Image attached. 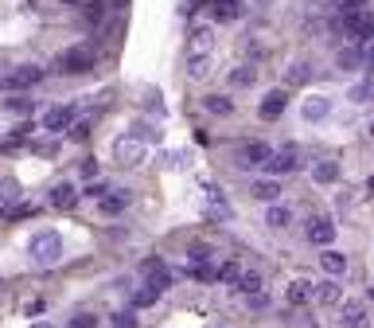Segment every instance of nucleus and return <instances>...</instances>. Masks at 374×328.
<instances>
[{
  "label": "nucleus",
  "mask_w": 374,
  "mask_h": 328,
  "mask_svg": "<svg viewBox=\"0 0 374 328\" xmlns=\"http://www.w3.org/2000/svg\"><path fill=\"white\" fill-rule=\"evenodd\" d=\"M28 254L31 262H40V266H55L63 258V235L59 231H35L28 242Z\"/></svg>",
  "instance_id": "nucleus-1"
},
{
  "label": "nucleus",
  "mask_w": 374,
  "mask_h": 328,
  "mask_svg": "<svg viewBox=\"0 0 374 328\" xmlns=\"http://www.w3.org/2000/svg\"><path fill=\"white\" fill-rule=\"evenodd\" d=\"M94 63H98V51L90 47V43H74V47H67L59 59H55V67H59L63 75H90Z\"/></svg>",
  "instance_id": "nucleus-2"
},
{
  "label": "nucleus",
  "mask_w": 374,
  "mask_h": 328,
  "mask_svg": "<svg viewBox=\"0 0 374 328\" xmlns=\"http://www.w3.org/2000/svg\"><path fill=\"white\" fill-rule=\"evenodd\" d=\"M43 82V67L40 63H20V67L0 79V90H31Z\"/></svg>",
  "instance_id": "nucleus-3"
},
{
  "label": "nucleus",
  "mask_w": 374,
  "mask_h": 328,
  "mask_svg": "<svg viewBox=\"0 0 374 328\" xmlns=\"http://www.w3.org/2000/svg\"><path fill=\"white\" fill-rule=\"evenodd\" d=\"M269 157H273V145H269V141H246L242 149H234L238 169H261Z\"/></svg>",
  "instance_id": "nucleus-4"
},
{
  "label": "nucleus",
  "mask_w": 374,
  "mask_h": 328,
  "mask_svg": "<svg viewBox=\"0 0 374 328\" xmlns=\"http://www.w3.org/2000/svg\"><path fill=\"white\" fill-rule=\"evenodd\" d=\"M335 235H339V231H335V223L327 215H308L304 219V239L312 242V247H332Z\"/></svg>",
  "instance_id": "nucleus-5"
},
{
  "label": "nucleus",
  "mask_w": 374,
  "mask_h": 328,
  "mask_svg": "<svg viewBox=\"0 0 374 328\" xmlns=\"http://www.w3.org/2000/svg\"><path fill=\"white\" fill-rule=\"evenodd\" d=\"M113 157H117V164H125V169H140L145 164V141L140 137H117V145H113Z\"/></svg>",
  "instance_id": "nucleus-6"
},
{
  "label": "nucleus",
  "mask_w": 374,
  "mask_h": 328,
  "mask_svg": "<svg viewBox=\"0 0 374 328\" xmlns=\"http://www.w3.org/2000/svg\"><path fill=\"white\" fill-rule=\"evenodd\" d=\"M335 70H343V75L366 70V43H343L335 51Z\"/></svg>",
  "instance_id": "nucleus-7"
},
{
  "label": "nucleus",
  "mask_w": 374,
  "mask_h": 328,
  "mask_svg": "<svg viewBox=\"0 0 374 328\" xmlns=\"http://www.w3.org/2000/svg\"><path fill=\"white\" fill-rule=\"evenodd\" d=\"M261 169L269 172V176H288V172H296L300 169V149L296 145H285L281 153H273V157L261 164Z\"/></svg>",
  "instance_id": "nucleus-8"
},
{
  "label": "nucleus",
  "mask_w": 374,
  "mask_h": 328,
  "mask_svg": "<svg viewBox=\"0 0 374 328\" xmlns=\"http://www.w3.org/2000/svg\"><path fill=\"white\" fill-rule=\"evenodd\" d=\"M74 114H79V106H51L47 114H43V130L47 133H63L74 125Z\"/></svg>",
  "instance_id": "nucleus-9"
},
{
  "label": "nucleus",
  "mask_w": 374,
  "mask_h": 328,
  "mask_svg": "<svg viewBox=\"0 0 374 328\" xmlns=\"http://www.w3.org/2000/svg\"><path fill=\"white\" fill-rule=\"evenodd\" d=\"M246 16V4L242 0H211V20L215 24H234Z\"/></svg>",
  "instance_id": "nucleus-10"
},
{
  "label": "nucleus",
  "mask_w": 374,
  "mask_h": 328,
  "mask_svg": "<svg viewBox=\"0 0 374 328\" xmlns=\"http://www.w3.org/2000/svg\"><path fill=\"white\" fill-rule=\"evenodd\" d=\"M140 278L152 281V286H160V289H168L172 281H176V274H172L160 258H145V262H140Z\"/></svg>",
  "instance_id": "nucleus-11"
},
{
  "label": "nucleus",
  "mask_w": 374,
  "mask_h": 328,
  "mask_svg": "<svg viewBox=\"0 0 374 328\" xmlns=\"http://www.w3.org/2000/svg\"><path fill=\"white\" fill-rule=\"evenodd\" d=\"M285 106H288L285 90H269L266 98H261V106H257V118H261V121H277L281 114H285Z\"/></svg>",
  "instance_id": "nucleus-12"
},
{
  "label": "nucleus",
  "mask_w": 374,
  "mask_h": 328,
  "mask_svg": "<svg viewBox=\"0 0 374 328\" xmlns=\"http://www.w3.org/2000/svg\"><path fill=\"white\" fill-rule=\"evenodd\" d=\"M191 278L199 281H215V266H211V247H191Z\"/></svg>",
  "instance_id": "nucleus-13"
},
{
  "label": "nucleus",
  "mask_w": 374,
  "mask_h": 328,
  "mask_svg": "<svg viewBox=\"0 0 374 328\" xmlns=\"http://www.w3.org/2000/svg\"><path fill=\"white\" fill-rule=\"evenodd\" d=\"M300 118L312 121V125H320V121L332 118V98H324V94H312V98L300 106Z\"/></svg>",
  "instance_id": "nucleus-14"
},
{
  "label": "nucleus",
  "mask_w": 374,
  "mask_h": 328,
  "mask_svg": "<svg viewBox=\"0 0 374 328\" xmlns=\"http://www.w3.org/2000/svg\"><path fill=\"white\" fill-rule=\"evenodd\" d=\"M0 109H4V114H16V118H28L31 109H35V102H31L24 90H4V98H0Z\"/></svg>",
  "instance_id": "nucleus-15"
},
{
  "label": "nucleus",
  "mask_w": 374,
  "mask_h": 328,
  "mask_svg": "<svg viewBox=\"0 0 374 328\" xmlns=\"http://www.w3.org/2000/svg\"><path fill=\"white\" fill-rule=\"evenodd\" d=\"M312 180L320 184V188L335 184V180H339V160H335V157H320V160L312 164Z\"/></svg>",
  "instance_id": "nucleus-16"
},
{
  "label": "nucleus",
  "mask_w": 374,
  "mask_h": 328,
  "mask_svg": "<svg viewBox=\"0 0 374 328\" xmlns=\"http://www.w3.org/2000/svg\"><path fill=\"white\" fill-rule=\"evenodd\" d=\"M160 293H164L160 286H152V281H140V286H133V297H129V305H133V309H152L160 301Z\"/></svg>",
  "instance_id": "nucleus-17"
},
{
  "label": "nucleus",
  "mask_w": 374,
  "mask_h": 328,
  "mask_svg": "<svg viewBox=\"0 0 374 328\" xmlns=\"http://www.w3.org/2000/svg\"><path fill=\"white\" fill-rule=\"evenodd\" d=\"M227 82H230L234 90H250V86H257V67H254V63H238V67H230Z\"/></svg>",
  "instance_id": "nucleus-18"
},
{
  "label": "nucleus",
  "mask_w": 374,
  "mask_h": 328,
  "mask_svg": "<svg viewBox=\"0 0 374 328\" xmlns=\"http://www.w3.org/2000/svg\"><path fill=\"white\" fill-rule=\"evenodd\" d=\"M129 199H133L129 192H106V196L98 199V211H101L106 219H113V215H121V211L129 208Z\"/></svg>",
  "instance_id": "nucleus-19"
},
{
  "label": "nucleus",
  "mask_w": 374,
  "mask_h": 328,
  "mask_svg": "<svg viewBox=\"0 0 374 328\" xmlns=\"http://www.w3.org/2000/svg\"><path fill=\"white\" fill-rule=\"evenodd\" d=\"M312 297L327 309V305H339V301H343V289H339L335 278H327V281H320V286H312Z\"/></svg>",
  "instance_id": "nucleus-20"
},
{
  "label": "nucleus",
  "mask_w": 374,
  "mask_h": 328,
  "mask_svg": "<svg viewBox=\"0 0 374 328\" xmlns=\"http://www.w3.org/2000/svg\"><path fill=\"white\" fill-rule=\"evenodd\" d=\"M320 270H324V274H332V278H343V274H347V254L324 247V254H320Z\"/></svg>",
  "instance_id": "nucleus-21"
},
{
  "label": "nucleus",
  "mask_w": 374,
  "mask_h": 328,
  "mask_svg": "<svg viewBox=\"0 0 374 328\" xmlns=\"http://www.w3.org/2000/svg\"><path fill=\"white\" fill-rule=\"evenodd\" d=\"M211 70H215V63H211V51H207V55H203V51H195V55L187 59V79L203 82V79H211Z\"/></svg>",
  "instance_id": "nucleus-22"
},
{
  "label": "nucleus",
  "mask_w": 374,
  "mask_h": 328,
  "mask_svg": "<svg viewBox=\"0 0 374 328\" xmlns=\"http://www.w3.org/2000/svg\"><path fill=\"white\" fill-rule=\"evenodd\" d=\"M203 109L215 114V118H230L234 114V98L230 94H203Z\"/></svg>",
  "instance_id": "nucleus-23"
},
{
  "label": "nucleus",
  "mask_w": 374,
  "mask_h": 328,
  "mask_svg": "<svg viewBox=\"0 0 374 328\" xmlns=\"http://www.w3.org/2000/svg\"><path fill=\"white\" fill-rule=\"evenodd\" d=\"M47 199H51V208H74V199H79V188L74 184H55V188L47 192Z\"/></svg>",
  "instance_id": "nucleus-24"
},
{
  "label": "nucleus",
  "mask_w": 374,
  "mask_h": 328,
  "mask_svg": "<svg viewBox=\"0 0 374 328\" xmlns=\"http://www.w3.org/2000/svg\"><path fill=\"white\" fill-rule=\"evenodd\" d=\"M339 328H371V320H366V309L359 305V301H347V305H343V320H339Z\"/></svg>",
  "instance_id": "nucleus-25"
},
{
  "label": "nucleus",
  "mask_w": 374,
  "mask_h": 328,
  "mask_svg": "<svg viewBox=\"0 0 374 328\" xmlns=\"http://www.w3.org/2000/svg\"><path fill=\"white\" fill-rule=\"evenodd\" d=\"M347 102H351V106H371V102H374V79L355 82V86L347 90Z\"/></svg>",
  "instance_id": "nucleus-26"
},
{
  "label": "nucleus",
  "mask_w": 374,
  "mask_h": 328,
  "mask_svg": "<svg viewBox=\"0 0 374 328\" xmlns=\"http://www.w3.org/2000/svg\"><path fill=\"white\" fill-rule=\"evenodd\" d=\"M250 196L261 199V203H273V199H281V184H277V180H254Z\"/></svg>",
  "instance_id": "nucleus-27"
},
{
  "label": "nucleus",
  "mask_w": 374,
  "mask_h": 328,
  "mask_svg": "<svg viewBox=\"0 0 374 328\" xmlns=\"http://www.w3.org/2000/svg\"><path fill=\"white\" fill-rule=\"evenodd\" d=\"M285 297H288V305H304V301L312 297V281H308V278H293Z\"/></svg>",
  "instance_id": "nucleus-28"
},
{
  "label": "nucleus",
  "mask_w": 374,
  "mask_h": 328,
  "mask_svg": "<svg viewBox=\"0 0 374 328\" xmlns=\"http://www.w3.org/2000/svg\"><path fill=\"white\" fill-rule=\"evenodd\" d=\"M308 79H312V67H308L304 59L288 63V70H285V86H304Z\"/></svg>",
  "instance_id": "nucleus-29"
},
{
  "label": "nucleus",
  "mask_w": 374,
  "mask_h": 328,
  "mask_svg": "<svg viewBox=\"0 0 374 328\" xmlns=\"http://www.w3.org/2000/svg\"><path fill=\"white\" fill-rule=\"evenodd\" d=\"M211 47H215V28H195L191 31V51H203V55H207Z\"/></svg>",
  "instance_id": "nucleus-30"
},
{
  "label": "nucleus",
  "mask_w": 374,
  "mask_h": 328,
  "mask_svg": "<svg viewBox=\"0 0 374 328\" xmlns=\"http://www.w3.org/2000/svg\"><path fill=\"white\" fill-rule=\"evenodd\" d=\"M16 199H20V180L4 176V180H0V203L8 208V203H16Z\"/></svg>",
  "instance_id": "nucleus-31"
},
{
  "label": "nucleus",
  "mask_w": 374,
  "mask_h": 328,
  "mask_svg": "<svg viewBox=\"0 0 374 328\" xmlns=\"http://www.w3.org/2000/svg\"><path fill=\"white\" fill-rule=\"evenodd\" d=\"M266 223H269V227H288V223H293V211L273 208V203H269V208H266Z\"/></svg>",
  "instance_id": "nucleus-32"
},
{
  "label": "nucleus",
  "mask_w": 374,
  "mask_h": 328,
  "mask_svg": "<svg viewBox=\"0 0 374 328\" xmlns=\"http://www.w3.org/2000/svg\"><path fill=\"white\" fill-rule=\"evenodd\" d=\"M238 274H242V262H222V266L215 270V278L218 281H230V286L238 281Z\"/></svg>",
  "instance_id": "nucleus-33"
},
{
  "label": "nucleus",
  "mask_w": 374,
  "mask_h": 328,
  "mask_svg": "<svg viewBox=\"0 0 374 328\" xmlns=\"http://www.w3.org/2000/svg\"><path fill=\"white\" fill-rule=\"evenodd\" d=\"M109 325L113 328H140L137 317H133V309H121V313H109Z\"/></svg>",
  "instance_id": "nucleus-34"
},
{
  "label": "nucleus",
  "mask_w": 374,
  "mask_h": 328,
  "mask_svg": "<svg viewBox=\"0 0 374 328\" xmlns=\"http://www.w3.org/2000/svg\"><path fill=\"white\" fill-rule=\"evenodd\" d=\"M31 153H35V157H55V153H59V141H31Z\"/></svg>",
  "instance_id": "nucleus-35"
},
{
  "label": "nucleus",
  "mask_w": 374,
  "mask_h": 328,
  "mask_svg": "<svg viewBox=\"0 0 374 328\" xmlns=\"http://www.w3.org/2000/svg\"><path fill=\"white\" fill-rule=\"evenodd\" d=\"M207 219H218V223H222V219H230V208L222 203V196H215V203L207 208Z\"/></svg>",
  "instance_id": "nucleus-36"
},
{
  "label": "nucleus",
  "mask_w": 374,
  "mask_h": 328,
  "mask_svg": "<svg viewBox=\"0 0 374 328\" xmlns=\"http://www.w3.org/2000/svg\"><path fill=\"white\" fill-rule=\"evenodd\" d=\"M70 328H98V317H94V313H74V317H70Z\"/></svg>",
  "instance_id": "nucleus-37"
},
{
  "label": "nucleus",
  "mask_w": 374,
  "mask_h": 328,
  "mask_svg": "<svg viewBox=\"0 0 374 328\" xmlns=\"http://www.w3.org/2000/svg\"><path fill=\"white\" fill-rule=\"evenodd\" d=\"M246 59H250V63L266 59V47H261V43H257V40H246Z\"/></svg>",
  "instance_id": "nucleus-38"
},
{
  "label": "nucleus",
  "mask_w": 374,
  "mask_h": 328,
  "mask_svg": "<svg viewBox=\"0 0 374 328\" xmlns=\"http://www.w3.org/2000/svg\"><path fill=\"white\" fill-rule=\"evenodd\" d=\"M79 176L82 180H94V176H98V160H82V164H79Z\"/></svg>",
  "instance_id": "nucleus-39"
},
{
  "label": "nucleus",
  "mask_w": 374,
  "mask_h": 328,
  "mask_svg": "<svg viewBox=\"0 0 374 328\" xmlns=\"http://www.w3.org/2000/svg\"><path fill=\"white\" fill-rule=\"evenodd\" d=\"M246 305H250V309H266V305H269V297L261 293V289H257V293H246Z\"/></svg>",
  "instance_id": "nucleus-40"
},
{
  "label": "nucleus",
  "mask_w": 374,
  "mask_h": 328,
  "mask_svg": "<svg viewBox=\"0 0 374 328\" xmlns=\"http://www.w3.org/2000/svg\"><path fill=\"white\" fill-rule=\"evenodd\" d=\"M90 133V121H82V125H70V141H86Z\"/></svg>",
  "instance_id": "nucleus-41"
},
{
  "label": "nucleus",
  "mask_w": 374,
  "mask_h": 328,
  "mask_svg": "<svg viewBox=\"0 0 374 328\" xmlns=\"http://www.w3.org/2000/svg\"><path fill=\"white\" fill-rule=\"evenodd\" d=\"M106 192H109V188H106V184H90V188H86V196H90V199H94V196H106Z\"/></svg>",
  "instance_id": "nucleus-42"
},
{
  "label": "nucleus",
  "mask_w": 374,
  "mask_h": 328,
  "mask_svg": "<svg viewBox=\"0 0 374 328\" xmlns=\"http://www.w3.org/2000/svg\"><path fill=\"white\" fill-rule=\"evenodd\" d=\"M63 4H82V8H86V4H90V0H63Z\"/></svg>",
  "instance_id": "nucleus-43"
},
{
  "label": "nucleus",
  "mask_w": 374,
  "mask_h": 328,
  "mask_svg": "<svg viewBox=\"0 0 374 328\" xmlns=\"http://www.w3.org/2000/svg\"><path fill=\"white\" fill-rule=\"evenodd\" d=\"M31 328H51V325H47V320H40V325H31Z\"/></svg>",
  "instance_id": "nucleus-44"
},
{
  "label": "nucleus",
  "mask_w": 374,
  "mask_h": 328,
  "mask_svg": "<svg viewBox=\"0 0 374 328\" xmlns=\"http://www.w3.org/2000/svg\"><path fill=\"white\" fill-rule=\"evenodd\" d=\"M366 297H371V301H374V286H371V293H366Z\"/></svg>",
  "instance_id": "nucleus-45"
},
{
  "label": "nucleus",
  "mask_w": 374,
  "mask_h": 328,
  "mask_svg": "<svg viewBox=\"0 0 374 328\" xmlns=\"http://www.w3.org/2000/svg\"><path fill=\"white\" fill-rule=\"evenodd\" d=\"M371 137H374V118H371Z\"/></svg>",
  "instance_id": "nucleus-46"
},
{
  "label": "nucleus",
  "mask_w": 374,
  "mask_h": 328,
  "mask_svg": "<svg viewBox=\"0 0 374 328\" xmlns=\"http://www.w3.org/2000/svg\"><path fill=\"white\" fill-rule=\"evenodd\" d=\"M371 192H374V176H371Z\"/></svg>",
  "instance_id": "nucleus-47"
}]
</instances>
